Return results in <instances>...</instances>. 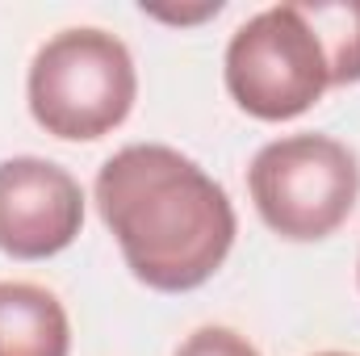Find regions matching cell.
Returning <instances> with one entry per match:
<instances>
[{
	"instance_id": "52a82bcc",
	"label": "cell",
	"mask_w": 360,
	"mask_h": 356,
	"mask_svg": "<svg viewBox=\"0 0 360 356\" xmlns=\"http://www.w3.org/2000/svg\"><path fill=\"white\" fill-rule=\"evenodd\" d=\"M297 4L327 51L331 84H360V0H297Z\"/></svg>"
},
{
	"instance_id": "9c48e42d",
	"label": "cell",
	"mask_w": 360,
	"mask_h": 356,
	"mask_svg": "<svg viewBox=\"0 0 360 356\" xmlns=\"http://www.w3.org/2000/svg\"><path fill=\"white\" fill-rule=\"evenodd\" d=\"M147 17H160V21H172V25H197L205 17H218L222 13V0H205L197 8H160V4H143Z\"/></svg>"
},
{
	"instance_id": "3957f363",
	"label": "cell",
	"mask_w": 360,
	"mask_h": 356,
	"mask_svg": "<svg viewBox=\"0 0 360 356\" xmlns=\"http://www.w3.org/2000/svg\"><path fill=\"white\" fill-rule=\"evenodd\" d=\"M248 189L269 231L293 243H314L335 235L356 210L360 164L331 134H285L256 151Z\"/></svg>"
},
{
	"instance_id": "5b68a950",
	"label": "cell",
	"mask_w": 360,
	"mask_h": 356,
	"mask_svg": "<svg viewBox=\"0 0 360 356\" xmlns=\"http://www.w3.org/2000/svg\"><path fill=\"white\" fill-rule=\"evenodd\" d=\"M84 227V189L68 168L17 155L0 164V252L46 260L76 243Z\"/></svg>"
},
{
	"instance_id": "ba28073f",
	"label": "cell",
	"mask_w": 360,
	"mask_h": 356,
	"mask_svg": "<svg viewBox=\"0 0 360 356\" xmlns=\"http://www.w3.org/2000/svg\"><path fill=\"white\" fill-rule=\"evenodd\" d=\"M176 356H260V352L248 336H239L231 327H197L176 348Z\"/></svg>"
},
{
	"instance_id": "8992f818",
	"label": "cell",
	"mask_w": 360,
	"mask_h": 356,
	"mask_svg": "<svg viewBox=\"0 0 360 356\" xmlns=\"http://www.w3.org/2000/svg\"><path fill=\"white\" fill-rule=\"evenodd\" d=\"M72 323L63 302L30 281H0V356H68Z\"/></svg>"
},
{
	"instance_id": "277c9868",
	"label": "cell",
	"mask_w": 360,
	"mask_h": 356,
	"mask_svg": "<svg viewBox=\"0 0 360 356\" xmlns=\"http://www.w3.org/2000/svg\"><path fill=\"white\" fill-rule=\"evenodd\" d=\"M226 92L260 122L302 117L331 89L327 51L302 4H272L243 21L226 42Z\"/></svg>"
},
{
	"instance_id": "7a4b0ae2",
	"label": "cell",
	"mask_w": 360,
	"mask_h": 356,
	"mask_svg": "<svg viewBox=\"0 0 360 356\" xmlns=\"http://www.w3.org/2000/svg\"><path fill=\"white\" fill-rule=\"evenodd\" d=\"M30 113L68 143H92L117 130L139 96V72L122 38L105 30H63L38 46L30 63Z\"/></svg>"
},
{
	"instance_id": "6da1fadb",
	"label": "cell",
	"mask_w": 360,
	"mask_h": 356,
	"mask_svg": "<svg viewBox=\"0 0 360 356\" xmlns=\"http://www.w3.org/2000/svg\"><path fill=\"white\" fill-rule=\"evenodd\" d=\"M96 210L126 268L160 293L205 285L235 243L226 189L164 143H134L109 155L96 172Z\"/></svg>"
},
{
	"instance_id": "30bf717a",
	"label": "cell",
	"mask_w": 360,
	"mask_h": 356,
	"mask_svg": "<svg viewBox=\"0 0 360 356\" xmlns=\"http://www.w3.org/2000/svg\"><path fill=\"white\" fill-rule=\"evenodd\" d=\"M319 356H348V352H319Z\"/></svg>"
}]
</instances>
